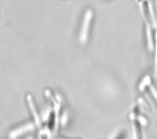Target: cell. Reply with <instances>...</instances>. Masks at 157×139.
<instances>
[{"instance_id":"obj_7","label":"cell","mask_w":157,"mask_h":139,"mask_svg":"<svg viewBox=\"0 0 157 139\" xmlns=\"http://www.w3.org/2000/svg\"><path fill=\"white\" fill-rule=\"evenodd\" d=\"M150 90H151V91H152V94H153L154 98H155L157 101V91L155 90V88L154 87H152V86H151V87H150Z\"/></svg>"},{"instance_id":"obj_5","label":"cell","mask_w":157,"mask_h":139,"mask_svg":"<svg viewBox=\"0 0 157 139\" xmlns=\"http://www.w3.org/2000/svg\"><path fill=\"white\" fill-rule=\"evenodd\" d=\"M50 112H51V110H50V109H46V111H45L43 113V116H43V120L46 121V120H47V119H48L49 116H50Z\"/></svg>"},{"instance_id":"obj_9","label":"cell","mask_w":157,"mask_h":139,"mask_svg":"<svg viewBox=\"0 0 157 139\" xmlns=\"http://www.w3.org/2000/svg\"><path fill=\"white\" fill-rule=\"evenodd\" d=\"M155 67H156V73H157V34H156V54H155Z\"/></svg>"},{"instance_id":"obj_3","label":"cell","mask_w":157,"mask_h":139,"mask_svg":"<svg viewBox=\"0 0 157 139\" xmlns=\"http://www.w3.org/2000/svg\"><path fill=\"white\" fill-rule=\"evenodd\" d=\"M34 130V125L32 123H28L27 125H24V126L18 128L17 130H15L13 132L14 134V135H13V137H17V136L20 135V134H22L26 133V132H28V131H31V130Z\"/></svg>"},{"instance_id":"obj_6","label":"cell","mask_w":157,"mask_h":139,"mask_svg":"<svg viewBox=\"0 0 157 139\" xmlns=\"http://www.w3.org/2000/svg\"><path fill=\"white\" fill-rule=\"evenodd\" d=\"M67 119H68V115H67L66 112H65L62 115V116H61V123L63 126H65V125L66 124Z\"/></svg>"},{"instance_id":"obj_2","label":"cell","mask_w":157,"mask_h":139,"mask_svg":"<svg viewBox=\"0 0 157 139\" xmlns=\"http://www.w3.org/2000/svg\"><path fill=\"white\" fill-rule=\"evenodd\" d=\"M27 101H28V106H29V109H31V113H32L34 119H35V124L37 125L39 127L41 126V119L40 116H39V113H38L37 112V109H36V108H35V102H34V100L33 98H32L31 95L28 94V96H27Z\"/></svg>"},{"instance_id":"obj_4","label":"cell","mask_w":157,"mask_h":139,"mask_svg":"<svg viewBox=\"0 0 157 139\" xmlns=\"http://www.w3.org/2000/svg\"><path fill=\"white\" fill-rule=\"evenodd\" d=\"M148 84H149V78H148V77H146V78H145V80H143V82L140 85V90L144 89V87H145L146 85H148Z\"/></svg>"},{"instance_id":"obj_8","label":"cell","mask_w":157,"mask_h":139,"mask_svg":"<svg viewBox=\"0 0 157 139\" xmlns=\"http://www.w3.org/2000/svg\"><path fill=\"white\" fill-rule=\"evenodd\" d=\"M138 119H139V121H140V123H141V124H142V125H145L146 124V120H145V119L144 117L140 116Z\"/></svg>"},{"instance_id":"obj_1","label":"cell","mask_w":157,"mask_h":139,"mask_svg":"<svg viewBox=\"0 0 157 139\" xmlns=\"http://www.w3.org/2000/svg\"><path fill=\"white\" fill-rule=\"evenodd\" d=\"M93 17V12L91 9H87L86 11L84 19H83V25H82L81 31L80 34V40L83 44L87 43V37H88L89 29H90V24Z\"/></svg>"}]
</instances>
